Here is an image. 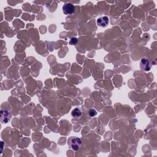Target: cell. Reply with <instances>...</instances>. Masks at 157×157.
<instances>
[{
    "label": "cell",
    "mask_w": 157,
    "mask_h": 157,
    "mask_svg": "<svg viewBox=\"0 0 157 157\" xmlns=\"http://www.w3.org/2000/svg\"><path fill=\"white\" fill-rule=\"evenodd\" d=\"M67 144L72 150L74 151H77L81 148L82 141L79 137H71L67 140Z\"/></svg>",
    "instance_id": "obj_1"
},
{
    "label": "cell",
    "mask_w": 157,
    "mask_h": 157,
    "mask_svg": "<svg viewBox=\"0 0 157 157\" xmlns=\"http://www.w3.org/2000/svg\"><path fill=\"white\" fill-rule=\"evenodd\" d=\"M140 67L144 71H148L151 67V61L147 57H142L140 60Z\"/></svg>",
    "instance_id": "obj_2"
},
{
    "label": "cell",
    "mask_w": 157,
    "mask_h": 157,
    "mask_svg": "<svg viewBox=\"0 0 157 157\" xmlns=\"http://www.w3.org/2000/svg\"><path fill=\"white\" fill-rule=\"evenodd\" d=\"M63 12L65 15L72 14L75 12V7L70 2H66L63 6Z\"/></svg>",
    "instance_id": "obj_3"
},
{
    "label": "cell",
    "mask_w": 157,
    "mask_h": 157,
    "mask_svg": "<svg viewBox=\"0 0 157 157\" xmlns=\"http://www.w3.org/2000/svg\"><path fill=\"white\" fill-rule=\"evenodd\" d=\"M12 118L11 113L7 110H1V121L3 123H8Z\"/></svg>",
    "instance_id": "obj_4"
},
{
    "label": "cell",
    "mask_w": 157,
    "mask_h": 157,
    "mask_svg": "<svg viewBox=\"0 0 157 157\" xmlns=\"http://www.w3.org/2000/svg\"><path fill=\"white\" fill-rule=\"evenodd\" d=\"M97 25L102 28L106 27L109 23V18L107 16H102L98 18L96 20Z\"/></svg>",
    "instance_id": "obj_5"
},
{
    "label": "cell",
    "mask_w": 157,
    "mask_h": 157,
    "mask_svg": "<svg viewBox=\"0 0 157 157\" xmlns=\"http://www.w3.org/2000/svg\"><path fill=\"white\" fill-rule=\"evenodd\" d=\"M81 115H82V110L80 109L78 107H76L74 109H73L71 112L72 117L74 118H78L79 117L81 116Z\"/></svg>",
    "instance_id": "obj_6"
},
{
    "label": "cell",
    "mask_w": 157,
    "mask_h": 157,
    "mask_svg": "<svg viewBox=\"0 0 157 157\" xmlns=\"http://www.w3.org/2000/svg\"><path fill=\"white\" fill-rule=\"evenodd\" d=\"M77 39L76 37H72L69 41V44L75 45L77 43Z\"/></svg>",
    "instance_id": "obj_7"
},
{
    "label": "cell",
    "mask_w": 157,
    "mask_h": 157,
    "mask_svg": "<svg viewBox=\"0 0 157 157\" xmlns=\"http://www.w3.org/2000/svg\"><path fill=\"white\" fill-rule=\"evenodd\" d=\"M97 114V112L94 109H90L89 110V115L90 117H94Z\"/></svg>",
    "instance_id": "obj_8"
}]
</instances>
